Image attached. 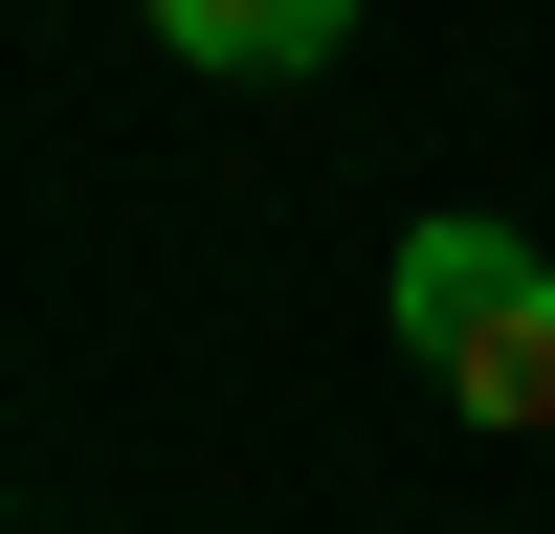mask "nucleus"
Masks as SVG:
<instances>
[{"instance_id": "f257e3e1", "label": "nucleus", "mask_w": 555, "mask_h": 534, "mask_svg": "<svg viewBox=\"0 0 555 534\" xmlns=\"http://www.w3.org/2000/svg\"><path fill=\"white\" fill-rule=\"evenodd\" d=\"M378 312H400V356H423L467 423L555 445V267L512 245V223H467V201H444V223H400V290H378Z\"/></svg>"}, {"instance_id": "f03ea898", "label": "nucleus", "mask_w": 555, "mask_h": 534, "mask_svg": "<svg viewBox=\"0 0 555 534\" xmlns=\"http://www.w3.org/2000/svg\"><path fill=\"white\" fill-rule=\"evenodd\" d=\"M133 23H156L178 67H222V89H289V67L356 44V0H133Z\"/></svg>"}]
</instances>
